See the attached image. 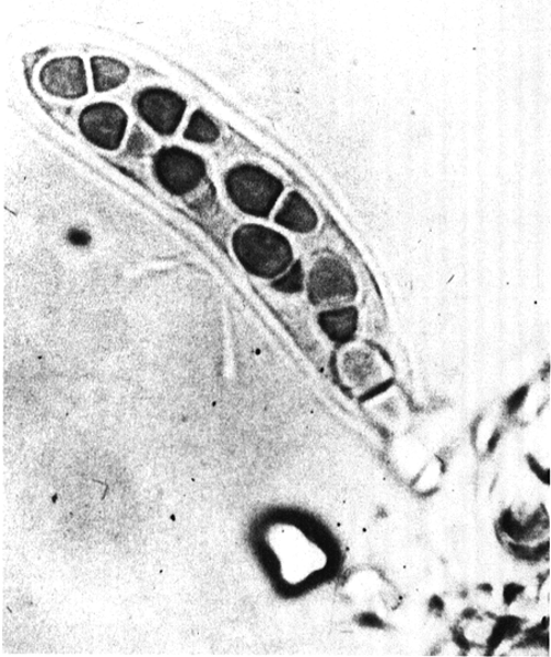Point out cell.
Returning a JSON list of instances; mask_svg holds the SVG:
<instances>
[{"instance_id": "obj_8", "label": "cell", "mask_w": 551, "mask_h": 657, "mask_svg": "<svg viewBox=\"0 0 551 657\" xmlns=\"http://www.w3.org/2000/svg\"><path fill=\"white\" fill-rule=\"evenodd\" d=\"M276 224L296 233H310L319 225L314 208L300 192L293 190L274 215Z\"/></svg>"}, {"instance_id": "obj_3", "label": "cell", "mask_w": 551, "mask_h": 657, "mask_svg": "<svg viewBox=\"0 0 551 657\" xmlns=\"http://www.w3.org/2000/svg\"><path fill=\"white\" fill-rule=\"evenodd\" d=\"M153 175L167 193L185 197L207 177L204 159L181 146H164L153 156Z\"/></svg>"}, {"instance_id": "obj_6", "label": "cell", "mask_w": 551, "mask_h": 657, "mask_svg": "<svg viewBox=\"0 0 551 657\" xmlns=\"http://www.w3.org/2000/svg\"><path fill=\"white\" fill-rule=\"evenodd\" d=\"M134 109L157 134L173 136L183 122L187 102L178 93L163 87H148L137 93Z\"/></svg>"}, {"instance_id": "obj_13", "label": "cell", "mask_w": 551, "mask_h": 657, "mask_svg": "<svg viewBox=\"0 0 551 657\" xmlns=\"http://www.w3.org/2000/svg\"><path fill=\"white\" fill-rule=\"evenodd\" d=\"M274 291L288 294L301 293L305 288V273L301 260H296L288 272L271 283Z\"/></svg>"}, {"instance_id": "obj_7", "label": "cell", "mask_w": 551, "mask_h": 657, "mask_svg": "<svg viewBox=\"0 0 551 657\" xmlns=\"http://www.w3.org/2000/svg\"><path fill=\"white\" fill-rule=\"evenodd\" d=\"M42 89L52 97L75 101L89 93L87 71L80 57L47 61L38 77Z\"/></svg>"}, {"instance_id": "obj_10", "label": "cell", "mask_w": 551, "mask_h": 657, "mask_svg": "<svg viewBox=\"0 0 551 657\" xmlns=\"http://www.w3.org/2000/svg\"><path fill=\"white\" fill-rule=\"evenodd\" d=\"M94 91L98 93L119 89L130 78V68L110 57L91 58Z\"/></svg>"}, {"instance_id": "obj_14", "label": "cell", "mask_w": 551, "mask_h": 657, "mask_svg": "<svg viewBox=\"0 0 551 657\" xmlns=\"http://www.w3.org/2000/svg\"><path fill=\"white\" fill-rule=\"evenodd\" d=\"M151 138L148 137L140 127L136 126L127 145V151L133 156H142L148 148H151Z\"/></svg>"}, {"instance_id": "obj_4", "label": "cell", "mask_w": 551, "mask_h": 657, "mask_svg": "<svg viewBox=\"0 0 551 657\" xmlns=\"http://www.w3.org/2000/svg\"><path fill=\"white\" fill-rule=\"evenodd\" d=\"M356 294L355 274L344 260L327 256L315 261L307 279V295L315 306L352 302Z\"/></svg>"}, {"instance_id": "obj_9", "label": "cell", "mask_w": 551, "mask_h": 657, "mask_svg": "<svg viewBox=\"0 0 551 657\" xmlns=\"http://www.w3.org/2000/svg\"><path fill=\"white\" fill-rule=\"evenodd\" d=\"M359 314L356 307L344 306L325 310L317 316L321 330L336 344L353 341L357 330Z\"/></svg>"}, {"instance_id": "obj_11", "label": "cell", "mask_w": 551, "mask_h": 657, "mask_svg": "<svg viewBox=\"0 0 551 657\" xmlns=\"http://www.w3.org/2000/svg\"><path fill=\"white\" fill-rule=\"evenodd\" d=\"M220 137L218 125L203 110H196L190 116L184 138L190 142L214 143Z\"/></svg>"}, {"instance_id": "obj_1", "label": "cell", "mask_w": 551, "mask_h": 657, "mask_svg": "<svg viewBox=\"0 0 551 657\" xmlns=\"http://www.w3.org/2000/svg\"><path fill=\"white\" fill-rule=\"evenodd\" d=\"M232 249L243 269L262 280L278 279L292 267L290 240L267 226L242 225L233 233Z\"/></svg>"}, {"instance_id": "obj_12", "label": "cell", "mask_w": 551, "mask_h": 657, "mask_svg": "<svg viewBox=\"0 0 551 657\" xmlns=\"http://www.w3.org/2000/svg\"><path fill=\"white\" fill-rule=\"evenodd\" d=\"M345 369L349 378L356 384H366L371 377H374L375 362L363 352L349 353L345 356Z\"/></svg>"}, {"instance_id": "obj_5", "label": "cell", "mask_w": 551, "mask_h": 657, "mask_svg": "<svg viewBox=\"0 0 551 657\" xmlns=\"http://www.w3.org/2000/svg\"><path fill=\"white\" fill-rule=\"evenodd\" d=\"M129 115L120 105L101 102L84 108L79 118L80 131L86 140L101 150L118 151L122 144Z\"/></svg>"}, {"instance_id": "obj_2", "label": "cell", "mask_w": 551, "mask_h": 657, "mask_svg": "<svg viewBox=\"0 0 551 657\" xmlns=\"http://www.w3.org/2000/svg\"><path fill=\"white\" fill-rule=\"evenodd\" d=\"M225 188L232 203L249 216L268 219L283 193L279 177L256 164H239L225 175Z\"/></svg>"}]
</instances>
